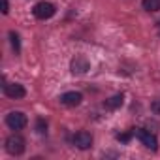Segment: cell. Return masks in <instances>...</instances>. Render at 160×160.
Returning a JSON list of instances; mask_svg holds the SVG:
<instances>
[{
  "instance_id": "obj_1",
  "label": "cell",
  "mask_w": 160,
  "mask_h": 160,
  "mask_svg": "<svg viewBox=\"0 0 160 160\" xmlns=\"http://www.w3.org/2000/svg\"><path fill=\"white\" fill-rule=\"evenodd\" d=\"M134 136H138V139L151 151H156L158 149V139L154 134H151L149 130H143V128H136L134 130Z\"/></svg>"
},
{
  "instance_id": "obj_2",
  "label": "cell",
  "mask_w": 160,
  "mask_h": 160,
  "mask_svg": "<svg viewBox=\"0 0 160 160\" xmlns=\"http://www.w3.org/2000/svg\"><path fill=\"white\" fill-rule=\"evenodd\" d=\"M6 151H8L10 154H13V156L23 154V152H25V139H23L21 136H17V134L10 136V138L6 139Z\"/></svg>"
},
{
  "instance_id": "obj_3",
  "label": "cell",
  "mask_w": 160,
  "mask_h": 160,
  "mask_svg": "<svg viewBox=\"0 0 160 160\" xmlns=\"http://www.w3.org/2000/svg\"><path fill=\"white\" fill-rule=\"evenodd\" d=\"M55 6L51 4V2H38L36 6H34V10H32V13H34V17L36 19H42V21H45V19H51L53 15H55Z\"/></svg>"
},
{
  "instance_id": "obj_4",
  "label": "cell",
  "mask_w": 160,
  "mask_h": 160,
  "mask_svg": "<svg viewBox=\"0 0 160 160\" xmlns=\"http://www.w3.org/2000/svg\"><path fill=\"white\" fill-rule=\"evenodd\" d=\"M6 124L12 130H23L27 126V115L23 111H12L6 115Z\"/></svg>"
},
{
  "instance_id": "obj_5",
  "label": "cell",
  "mask_w": 160,
  "mask_h": 160,
  "mask_svg": "<svg viewBox=\"0 0 160 160\" xmlns=\"http://www.w3.org/2000/svg\"><path fill=\"white\" fill-rule=\"evenodd\" d=\"M72 141H73V145L77 147V149H89L91 145H92V136L89 134V132H85V130H79V132H75L73 134V138H72Z\"/></svg>"
},
{
  "instance_id": "obj_6",
  "label": "cell",
  "mask_w": 160,
  "mask_h": 160,
  "mask_svg": "<svg viewBox=\"0 0 160 160\" xmlns=\"http://www.w3.org/2000/svg\"><path fill=\"white\" fill-rule=\"evenodd\" d=\"M4 94H6L8 98L19 100V98H23L27 92H25V87H23V85H19V83H8V85H4Z\"/></svg>"
},
{
  "instance_id": "obj_7",
  "label": "cell",
  "mask_w": 160,
  "mask_h": 160,
  "mask_svg": "<svg viewBox=\"0 0 160 160\" xmlns=\"http://www.w3.org/2000/svg\"><path fill=\"white\" fill-rule=\"evenodd\" d=\"M89 68H91V64H89V60H87L85 57H75V58L70 62L72 73H87Z\"/></svg>"
},
{
  "instance_id": "obj_8",
  "label": "cell",
  "mask_w": 160,
  "mask_h": 160,
  "mask_svg": "<svg viewBox=\"0 0 160 160\" xmlns=\"http://www.w3.org/2000/svg\"><path fill=\"white\" fill-rule=\"evenodd\" d=\"M81 100H83L81 92H75V91L64 92V94L60 96V102H62L64 106H68V108H75V106H79V104H81Z\"/></svg>"
},
{
  "instance_id": "obj_9",
  "label": "cell",
  "mask_w": 160,
  "mask_h": 160,
  "mask_svg": "<svg viewBox=\"0 0 160 160\" xmlns=\"http://www.w3.org/2000/svg\"><path fill=\"white\" fill-rule=\"evenodd\" d=\"M122 102H124V96L122 94H115V96H111L109 100L104 102V108L106 109H117V108L122 106Z\"/></svg>"
},
{
  "instance_id": "obj_10",
  "label": "cell",
  "mask_w": 160,
  "mask_h": 160,
  "mask_svg": "<svg viewBox=\"0 0 160 160\" xmlns=\"http://www.w3.org/2000/svg\"><path fill=\"white\" fill-rule=\"evenodd\" d=\"M141 6H143L145 12L154 13V12H160V0H143Z\"/></svg>"
},
{
  "instance_id": "obj_11",
  "label": "cell",
  "mask_w": 160,
  "mask_h": 160,
  "mask_svg": "<svg viewBox=\"0 0 160 160\" xmlns=\"http://www.w3.org/2000/svg\"><path fill=\"white\" fill-rule=\"evenodd\" d=\"M10 40H12V45L15 49V53L21 51V42H19V34L17 32H10Z\"/></svg>"
},
{
  "instance_id": "obj_12",
  "label": "cell",
  "mask_w": 160,
  "mask_h": 160,
  "mask_svg": "<svg viewBox=\"0 0 160 160\" xmlns=\"http://www.w3.org/2000/svg\"><path fill=\"white\" fill-rule=\"evenodd\" d=\"M36 130H38V134H47V122L43 119H38L36 121Z\"/></svg>"
},
{
  "instance_id": "obj_13",
  "label": "cell",
  "mask_w": 160,
  "mask_h": 160,
  "mask_svg": "<svg viewBox=\"0 0 160 160\" xmlns=\"http://www.w3.org/2000/svg\"><path fill=\"white\" fill-rule=\"evenodd\" d=\"M132 134H134V132H124V134H117V139H119V141H122V143H128V141H130V138H132Z\"/></svg>"
},
{
  "instance_id": "obj_14",
  "label": "cell",
  "mask_w": 160,
  "mask_h": 160,
  "mask_svg": "<svg viewBox=\"0 0 160 160\" xmlns=\"http://www.w3.org/2000/svg\"><path fill=\"white\" fill-rule=\"evenodd\" d=\"M151 109H152V113H154V115H160V100L152 102V104H151Z\"/></svg>"
},
{
  "instance_id": "obj_15",
  "label": "cell",
  "mask_w": 160,
  "mask_h": 160,
  "mask_svg": "<svg viewBox=\"0 0 160 160\" xmlns=\"http://www.w3.org/2000/svg\"><path fill=\"white\" fill-rule=\"evenodd\" d=\"M8 12H10V6H8V0H2V13L6 15Z\"/></svg>"
},
{
  "instance_id": "obj_16",
  "label": "cell",
  "mask_w": 160,
  "mask_h": 160,
  "mask_svg": "<svg viewBox=\"0 0 160 160\" xmlns=\"http://www.w3.org/2000/svg\"><path fill=\"white\" fill-rule=\"evenodd\" d=\"M158 34H160V23H158Z\"/></svg>"
}]
</instances>
